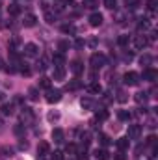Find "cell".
Wrapping results in <instances>:
<instances>
[{
	"label": "cell",
	"instance_id": "1",
	"mask_svg": "<svg viewBox=\"0 0 158 160\" xmlns=\"http://www.w3.org/2000/svg\"><path fill=\"white\" fill-rule=\"evenodd\" d=\"M19 119H21V125H24V127L34 125V119H36L34 110H32V108H28V106H22V108H21V112H19Z\"/></svg>",
	"mask_w": 158,
	"mask_h": 160
},
{
	"label": "cell",
	"instance_id": "2",
	"mask_svg": "<svg viewBox=\"0 0 158 160\" xmlns=\"http://www.w3.org/2000/svg\"><path fill=\"white\" fill-rule=\"evenodd\" d=\"M89 63H91V69H101V67H104L106 65V56L104 54H99V52H95V54H91V58H89Z\"/></svg>",
	"mask_w": 158,
	"mask_h": 160
},
{
	"label": "cell",
	"instance_id": "3",
	"mask_svg": "<svg viewBox=\"0 0 158 160\" xmlns=\"http://www.w3.org/2000/svg\"><path fill=\"white\" fill-rule=\"evenodd\" d=\"M123 84L125 86H138L140 84V75L134 73V71H128L123 75Z\"/></svg>",
	"mask_w": 158,
	"mask_h": 160
},
{
	"label": "cell",
	"instance_id": "4",
	"mask_svg": "<svg viewBox=\"0 0 158 160\" xmlns=\"http://www.w3.org/2000/svg\"><path fill=\"white\" fill-rule=\"evenodd\" d=\"M47 102H50V104H54V102H60L62 101V91L60 89H47Z\"/></svg>",
	"mask_w": 158,
	"mask_h": 160
},
{
	"label": "cell",
	"instance_id": "5",
	"mask_svg": "<svg viewBox=\"0 0 158 160\" xmlns=\"http://www.w3.org/2000/svg\"><path fill=\"white\" fill-rule=\"evenodd\" d=\"M132 43H134V47H136L138 50H143V48L149 45V39H147V36H145V34H138V36H134Z\"/></svg>",
	"mask_w": 158,
	"mask_h": 160
},
{
	"label": "cell",
	"instance_id": "6",
	"mask_svg": "<svg viewBox=\"0 0 158 160\" xmlns=\"http://www.w3.org/2000/svg\"><path fill=\"white\" fill-rule=\"evenodd\" d=\"M22 52H24V56L36 58V56H39V47H37L36 43H26L24 48H22Z\"/></svg>",
	"mask_w": 158,
	"mask_h": 160
},
{
	"label": "cell",
	"instance_id": "7",
	"mask_svg": "<svg viewBox=\"0 0 158 160\" xmlns=\"http://www.w3.org/2000/svg\"><path fill=\"white\" fill-rule=\"evenodd\" d=\"M128 140H140L141 138V125H130L128 127V132H126Z\"/></svg>",
	"mask_w": 158,
	"mask_h": 160
},
{
	"label": "cell",
	"instance_id": "8",
	"mask_svg": "<svg viewBox=\"0 0 158 160\" xmlns=\"http://www.w3.org/2000/svg\"><path fill=\"white\" fill-rule=\"evenodd\" d=\"M140 78L147 80V82H156V78H158L156 69H153V67H145V69H143V75H141Z\"/></svg>",
	"mask_w": 158,
	"mask_h": 160
},
{
	"label": "cell",
	"instance_id": "9",
	"mask_svg": "<svg viewBox=\"0 0 158 160\" xmlns=\"http://www.w3.org/2000/svg\"><path fill=\"white\" fill-rule=\"evenodd\" d=\"M69 69H71V73H73L75 77H78V75H82V73H84V63H82L80 60H73Z\"/></svg>",
	"mask_w": 158,
	"mask_h": 160
},
{
	"label": "cell",
	"instance_id": "10",
	"mask_svg": "<svg viewBox=\"0 0 158 160\" xmlns=\"http://www.w3.org/2000/svg\"><path fill=\"white\" fill-rule=\"evenodd\" d=\"M36 22H37V17H36L34 13H26V15H24V19H22V26H26V28L36 26Z\"/></svg>",
	"mask_w": 158,
	"mask_h": 160
},
{
	"label": "cell",
	"instance_id": "11",
	"mask_svg": "<svg viewBox=\"0 0 158 160\" xmlns=\"http://www.w3.org/2000/svg\"><path fill=\"white\" fill-rule=\"evenodd\" d=\"M13 153H15V149L13 147H9V145H2L0 147V158L2 160H7L13 157Z\"/></svg>",
	"mask_w": 158,
	"mask_h": 160
},
{
	"label": "cell",
	"instance_id": "12",
	"mask_svg": "<svg viewBox=\"0 0 158 160\" xmlns=\"http://www.w3.org/2000/svg\"><path fill=\"white\" fill-rule=\"evenodd\" d=\"M116 147H117L119 151H128V147H130V140L128 138H119L117 142H116Z\"/></svg>",
	"mask_w": 158,
	"mask_h": 160
},
{
	"label": "cell",
	"instance_id": "13",
	"mask_svg": "<svg viewBox=\"0 0 158 160\" xmlns=\"http://www.w3.org/2000/svg\"><path fill=\"white\" fill-rule=\"evenodd\" d=\"M102 21H104V19H102V15H101V13H91V15H89V24H91V26H95V28H97V26H101V24H102Z\"/></svg>",
	"mask_w": 158,
	"mask_h": 160
},
{
	"label": "cell",
	"instance_id": "14",
	"mask_svg": "<svg viewBox=\"0 0 158 160\" xmlns=\"http://www.w3.org/2000/svg\"><path fill=\"white\" fill-rule=\"evenodd\" d=\"M80 106H82L84 110H93V108H95V101H93L91 97H82Z\"/></svg>",
	"mask_w": 158,
	"mask_h": 160
},
{
	"label": "cell",
	"instance_id": "15",
	"mask_svg": "<svg viewBox=\"0 0 158 160\" xmlns=\"http://www.w3.org/2000/svg\"><path fill=\"white\" fill-rule=\"evenodd\" d=\"M52 140H54L56 143H63V140H65V132H63L62 128H54V130H52Z\"/></svg>",
	"mask_w": 158,
	"mask_h": 160
},
{
	"label": "cell",
	"instance_id": "16",
	"mask_svg": "<svg viewBox=\"0 0 158 160\" xmlns=\"http://www.w3.org/2000/svg\"><path fill=\"white\" fill-rule=\"evenodd\" d=\"M52 62H54V67H65V56H63L62 52L54 54V56H52Z\"/></svg>",
	"mask_w": 158,
	"mask_h": 160
},
{
	"label": "cell",
	"instance_id": "17",
	"mask_svg": "<svg viewBox=\"0 0 158 160\" xmlns=\"http://www.w3.org/2000/svg\"><path fill=\"white\" fill-rule=\"evenodd\" d=\"M77 160H87L89 158V155H87V147H84V145H80V147H77Z\"/></svg>",
	"mask_w": 158,
	"mask_h": 160
},
{
	"label": "cell",
	"instance_id": "18",
	"mask_svg": "<svg viewBox=\"0 0 158 160\" xmlns=\"http://www.w3.org/2000/svg\"><path fill=\"white\" fill-rule=\"evenodd\" d=\"M0 110H2V114H4V116H11V114L15 112V104H13V102H4Z\"/></svg>",
	"mask_w": 158,
	"mask_h": 160
},
{
	"label": "cell",
	"instance_id": "19",
	"mask_svg": "<svg viewBox=\"0 0 158 160\" xmlns=\"http://www.w3.org/2000/svg\"><path fill=\"white\" fill-rule=\"evenodd\" d=\"M52 78H54V80H63V78H65V67H54Z\"/></svg>",
	"mask_w": 158,
	"mask_h": 160
},
{
	"label": "cell",
	"instance_id": "20",
	"mask_svg": "<svg viewBox=\"0 0 158 160\" xmlns=\"http://www.w3.org/2000/svg\"><path fill=\"white\" fill-rule=\"evenodd\" d=\"M147 99H149V95H147L145 91H138V93L134 95V101H136L138 104H145V102H147Z\"/></svg>",
	"mask_w": 158,
	"mask_h": 160
},
{
	"label": "cell",
	"instance_id": "21",
	"mask_svg": "<svg viewBox=\"0 0 158 160\" xmlns=\"http://www.w3.org/2000/svg\"><path fill=\"white\" fill-rule=\"evenodd\" d=\"M108 116H110V114H108V110L99 108V110H97V114H95V121H99V123H101V121H106V119H108Z\"/></svg>",
	"mask_w": 158,
	"mask_h": 160
},
{
	"label": "cell",
	"instance_id": "22",
	"mask_svg": "<svg viewBox=\"0 0 158 160\" xmlns=\"http://www.w3.org/2000/svg\"><path fill=\"white\" fill-rule=\"evenodd\" d=\"M93 157H95L97 160H108V158H110V155H108V151H106V149H95Z\"/></svg>",
	"mask_w": 158,
	"mask_h": 160
},
{
	"label": "cell",
	"instance_id": "23",
	"mask_svg": "<svg viewBox=\"0 0 158 160\" xmlns=\"http://www.w3.org/2000/svg\"><path fill=\"white\" fill-rule=\"evenodd\" d=\"M48 153H50L48 143H47V142H41L39 147H37V157H45V155H48Z\"/></svg>",
	"mask_w": 158,
	"mask_h": 160
},
{
	"label": "cell",
	"instance_id": "24",
	"mask_svg": "<svg viewBox=\"0 0 158 160\" xmlns=\"http://www.w3.org/2000/svg\"><path fill=\"white\" fill-rule=\"evenodd\" d=\"M7 13H9L11 17H17V15L21 13V6H19V4H15V2H13V4H9V6H7Z\"/></svg>",
	"mask_w": 158,
	"mask_h": 160
},
{
	"label": "cell",
	"instance_id": "25",
	"mask_svg": "<svg viewBox=\"0 0 158 160\" xmlns=\"http://www.w3.org/2000/svg\"><path fill=\"white\" fill-rule=\"evenodd\" d=\"M28 99H30V101H39V88L32 86V88L28 89Z\"/></svg>",
	"mask_w": 158,
	"mask_h": 160
},
{
	"label": "cell",
	"instance_id": "26",
	"mask_svg": "<svg viewBox=\"0 0 158 160\" xmlns=\"http://www.w3.org/2000/svg\"><path fill=\"white\" fill-rule=\"evenodd\" d=\"M117 118H119V121H130L132 119V112H128V110H119Z\"/></svg>",
	"mask_w": 158,
	"mask_h": 160
},
{
	"label": "cell",
	"instance_id": "27",
	"mask_svg": "<svg viewBox=\"0 0 158 160\" xmlns=\"http://www.w3.org/2000/svg\"><path fill=\"white\" fill-rule=\"evenodd\" d=\"M80 88H82V82H80V80H71V82L67 84V89H69V91H77Z\"/></svg>",
	"mask_w": 158,
	"mask_h": 160
},
{
	"label": "cell",
	"instance_id": "28",
	"mask_svg": "<svg viewBox=\"0 0 158 160\" xmlns=\"http://www.w3.org/2000/svg\"><path fill=\"white\" fill-rule=\"evenodd\" d=\"M62 32H63V34H69V36H75V34H77V28H75L73 24H63V26H62Z\"/></svg>",
	"mask_w": 158,
	"mask_h": 160
},
{
	"label": "cell",
	"instance_id": "29",
	"mask_svg": "<svg viewBox=\"0 0 158 160\" xmlns=\"http://www.w3.org/2000/svg\"><path fill=\"white\" fill-rule=\"evenodd\" d=\"M140 63L145 65V67H149V65L153 63V56H151V54H143V56L140 58Z\"/></svg>",
	"mask_w": 158,
	"mask_h": 160
},
{
	"label": "cell",
	"instance_id": "30",
	"mask_svg": "<svg viewBox=\"0 0 158 160\" xmlns=\"http://www.w3.org/2000/svg\"><path fill=\"white\" fill-rule=\"evenodd\" d=\"M87 89H89L91 93H102V88H101L99 82H91V84L87 86Z\"/></svg>",
	"mask_w": 158,
	"mask_h": 160
},
{
	"label": "cell",
	"instance_id": "31",
	"mask_svg": "<svg viewBox=\"0 0 158 160\" xmlns=\"http://www.w3.org/2000/svg\"><path fill=\"white\" fill-rule=\"evenodd\" d=\"M39 88L41 89H50V78H47V77L39 78Z\"/></svg>",
	"mask_w": 158,
	"mask_h": 160
},
{
	"label": "cell",
	"instance_id": "32",
	"mask_svg": "<svg viewBox=\"0 0 158 160\" xmlns=\"http://www.w3.org/2000/svg\"><path fill=\"white\" fill-rule=\"evenodd\" d=\"M80 140H82V145H84V147H87V145L91 143V134H89V132H84Z\"/></svg>",
	"mask_w": 158,
	"mask_h": 160
},
{
	"label": "cell",
	"instance_id": "33",
	"mask_svg": "<svg viewBox=\"0 0 158 160\" xmlns=\"http://www.w3.org/2000/svg\"><path fill=\"white\" fill-rule=\"evenodd\" d=\"M99 6V0H84V8L87 9H95Z\"/></svg>",
	"mask_w": 158,
	"mask_h": 160
},
{
	"label": "cell",
	"instance_id": "34",
	"mask_svg": "<svg viewBox=\"0 0 158 160\" xmlns=\"http://www.w3.org/2000/svg\"><path fill=\"white\" fill-rule=\"evenodd\" d=\"M149 26H151L149 19H140V24H138V28H140V30H149Z\"/></svg>",
	"mask_w": 158,
	"mask_h": 160
},
{
	"label": "cell",
	"instance_id": "35",
	"mask_svg": "<svg viewBox=\"0 0 158 160\" xmlns=\"http://www.w3.org/2000/svg\"><path fill=\"white\" fill-rule=\"evenodd\" d=\"M99 142H101L102 147H108V145H110V138H108L106 134H99Z\"/></svg>",
	"mask_w": 158,
	"mask_h": 160
},
{
	"label": "cell",
	"instance_id": "36",
	"mask_svg": "<svg viewBox=\"0 0 158 160\" xmlns=\"http://www.w3.org/2000/svg\"><path fill=\"white\" fill-rule=\"evenodd\" d=\"M125 4H126L128 9H136V8H140V0H125Z\"/></svg>",
	"mask_w": 158,
	"mask_h": 160
},
{
	"label": "cell",
	"instance_id": "37",
	"mask_svg": "<svg viewBox=\"0 0 158 160\" xmlns=\"http://www.w3.org/2000/svg\"><path fill=\"white\" fill-rule=\"evenodd\" d=\"M67 48H69V41H60V43H58V50H60L62 54H63Z\"/></svg>",
	"mask_w": 158,
	"mask_h": 160
},
{
	"label": "cell",
	"instance_id": "38",
	"mask_svg": "<svg viewBox=\"0 0 158 160\" xmlns=\"http://www.w3.org/2000/svg\"><path fill=\"white\" fill-rule=\"evenodd\" d=\"M117 43H119V45H121V47H126V45L130 43V38H128V36H119Z\"/></svg>",
	"mask_w": 158,
	"mask_h": 160
},
{
	"label": "cell",
	"instance_id": "39",
	"mask_svg": "<svg viewBox=\"0 0 158 160\" xmlns=\"http://www.w3.org/2000/svg\"><path fill=\"white\" fill-rule=\"evenodd\" d=\"M36 69H37V71H41V73H43V71L47 69V60H39V62L36 63Z\"/></svg>",
	"mask_w": 158,
	"mask_h": 160
},
{
	"label": "cell",
	"instance_id": "40",
	"mask_svg": "<svg viewBox=\"0 0 158 160\" xmlns=\"http://www.w3.org/2000/svg\"><path fill=\"white\" fill-rule=\"evenodd\" d=\"M116 6H117V0H104V8H108V9H116Z\"/></svg>",
	"mask_w": 158,
	"mask_h": 160
},
{
	"label": "cell",
	"instance_id": "41",
	"mask_svg": "<svg viewBox=\"0 0 158 160\" xmlns=\"http://www.w3.org/2000/svg\"><path fill=\"white\" fill-rule=\"evenodd\" d=\"M24 128H26V127L19 123V125H17V127H15L13 130H15V134H17V136H22V134H24Z\"/></svg>",
	"mask_w": 158,
	"mask_h": 160
},
{
	"label": "cell",
	"instance_id": "42",
	"mask_svg": "<svg viewBox=\"0 0 158 160\" xmlns=\"http://www.w3.org/2000/svg\"><path fill=\"white\" fill-rule=\"evenodd\" d=\"M50 158L52 160H63V153L62 151H54V153H50Z\"/></svg>",
	"mask_w": 158,
	"mask_h": 160
},
{
	"label": "cell",
	"instance_id": "43",
	"mask_svg": "<svg viewBox=\"0 0 158 160\" xmlns=\"http://www.w3.org/2000/svg\"><path fill=\"white\" fill-rule=\"evenodd\" d=\"M147 9H149L151 13H155V9H156V0H149V2H147Z\"/></svg>",
	"mask_w": 158,
	"mask_h": 160
},
{
	"label": "cell",
	"instance_id": "44",
	"mask_svg": "<svg viewBox=\"0 0 158 160\" xmlns=\"http://www.w3.org/2000/svg\"><path fill=\"white\" fill-rule=\"evenodd\" d=\"M65 151H67L69 155H75V153H77V145H75V143H69V145L65 147Z\"/></svg>",
	"mask_w": 158,
	"mask_h": 160
},
{
	"label": "cell",
	"instance_id": "45",
	"mask_svg": "<svg viewBox=\"0 0 158 160\" xmlns=\"http://www.w3.org/2000/svg\"><path fill=\"white\" fill-rule=\"evenodd\" d=\"M126 99H128V97H126V93H125V91H117V101H119V102H125Z\"/></svg>",
	"mask_w": 158,
	"mask_h": 160
},
{
	"label": "cell",
	"instance_id": "46",
	"mask_svg": "<svg viewBox=\"0 0 158 160\" xmlns=\"http://www.w3.org/2000/svg\"><path fill=\"white\" fill-rule=\"evenodd\" d=\"M147 143L149 145H156V136H149L147 138Z\"/></svg>",
	"mask_w": 158,
	"mask_h": 160
},
{
	"label": "cell",
	"instance_id": "47",
	"mask_svg": "<svg viewBox=\"0 0 158 160\" xmlns=\"http://www.w3.org/2000/svg\"><path fill=\"white\" fill-rule=\"evenodd\" d=\"M116 160H126V155H125L123 151H119L117 155H116Z\"/></svg>",
	"mask_w": 158,
	"mask_h": 160
},
{
	"label": "cell",
	"instance_id": "48",
	"mask_svg": "<svg viewBox=\"0 0 158 160\" xmlns=\"http://www.w3.org/2000/svg\"><path fill=\"white\" fill-rule=\"evenodd\" d=\"M58 118H60V116H58V114H56V112H50V114H48V119H50V121L58 119Z\"/></svg>",
	"mask_w": 158,
	"mask_h": 160
},
{
	"label": "cell",
	"instance_id": "49",
	"mask_svg": "<svg viewBox=\"0 0 158 160\" xmlns=\"http://www.w3.org/2000/svg\"><path fill=\"white\" fill-rule=\"evenodd\" d=\"M75 47H77V48H82V47H84V41H82V39H77Z\"/></svg>",
	"mask_w": 158,
	"mask_h": 160
},
{
	"label": "cell",
	"instance_id": "50",
	"mask_svg": "<svg viewBox=\"0 0 158 160\" xmlns=\"http://www.w3.org/2000/svg\"><path fill=\"white\" fill-rule=\"evenodd\" d=\"M19 147H21V149H28V142H21Z\"/></svg>",
	"mask_w": 158,
	"mask_h": 160
},
{
	"label": "cell",
	"instance_id": "51",
	"mask_svg": "<svg viewBox=\"0 0 158 160\" xmlns=\"http://www.w3.org/2000/svg\"><path fill=\"white\" fill-rule=\"evenodd\" d=\"M0 101H4V93L2 91H0Z\"/></svg>",
	"mask_w": 158,
	"mask_h": 160
},
{
	"label": "cell",
	"instance_id": "52",
	"mask_svg": "<svg viewBox=\"0 0 158 160\" xmlns=\"http://www.w3.org/2000/svg\"><path fill=\"white\" fill-rule=\"evenodd\" d=\"M0 69H4V62L2 60H0Z\"/></svg>",
	"mask_w": 158,
	"mask_h": 160
}]
</instances>
